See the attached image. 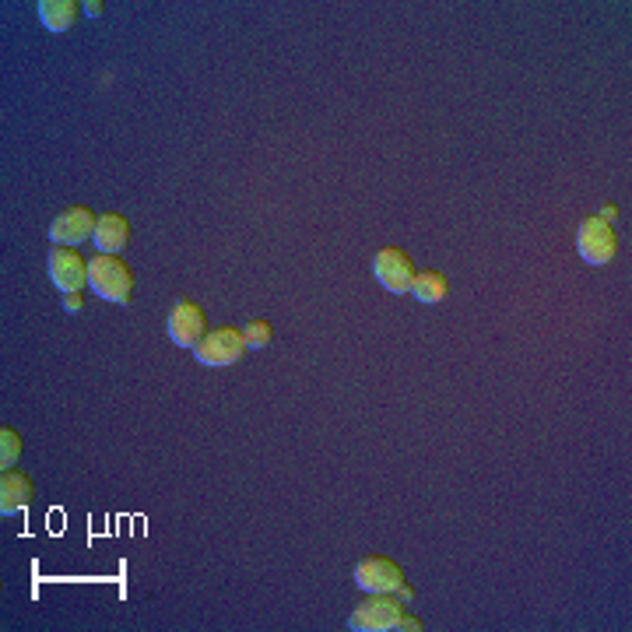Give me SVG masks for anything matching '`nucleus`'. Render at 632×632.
I'll return each mask as SVG.
<instances>
[{
  "mask_svg": "<svg viewBox=\"0 0 632 632\" xmlns=\"http://www.w3.org/2000/svg\"><path fill=\"white\" fill-rule=\"evenodd\" d=\"M88 288L102 302L130 306V299H134V271L113 253H99V257L88 260Z\"/></svg>",
  "mask_w": 632,
  "mask_h": 632,
  "instance_id": "f257e3e1",
  "label": "nucleus"
},
{
  "mask_svg": "<svg viewBox=\"0 0 632 632\" xmlns=\"http://www.w3.org/2000/svg\"><path fill=\"white\" fill-rule=\"evenodd\" d=\"M404 615V601L397 594H369L359 608L348 615L352 632H390Z\"/></svg>",
  "mask_w": 632,
  "mask_h": 632,
  "instance_id": "f03ea898",
  "label": "nucleus"
},
{
  "mask_svg": "<svg viewBox=\"0 0 632 632\" xmlns=\"http://www.w3.org/2000/svg\"><path fill=\"white\" fill-rule=\"evenodd\" d=\"M246 352H250V348H246L243 331H236V327H218V331H208L201 345L194 348L197 362H201V366H211V369L236 366Z\"/></svg>",
  "mask_w": 632,
  "mask_h": 632,
  "instance_id": "7ed1b4c3",
  "label": "nucleus"
},
{
  "mask_svg": "<svg viewBox=\"0 0 632 632\" xmlns=\"http://www.w3.org/2000/svg\"><path fill=\"white\" fill-rule=\"evenodd\" d=\"M576 250H580V257L594 267L611 264L618 253V236H615V229H611V222H604V218H597V215L583 218L580 232H576Z\"/></svg>",
  "mask_w": 632,
  "mask_h": 632,
  "instance_id": "20e7f679",
  "label": "nucleus"
},
{
  "mask_svg": "<svg viewBox=\"0 0 632 632\" xmlns=\"http://www.w3.org/2000/svg\"><path fill=\"white\" fill-rule=\"evenodd\" d=\"M355 583L362 594H397L404 583V569L387 555H366L355 566Z\"/></svg>",
  "mask_w": 632,
  "mask_h": 632,
  "instance_id": "39448f33",
  "label": "nucleus"
},
{
  "mask_svg": "<svg viewBox=\"0 0 632 632\" xmlns=\"http://www.w3.org/2000/svg\"><path fill=\"white\" fill-rule=\"evenodd\" d=\"M373 274L387 292L404 295V292H411V281H415L418 271H415V260H411L401 246H387V250L376 253Z\"/></svg>",
  "mask_w": 632,
  "mask_h": 632,
  "instance_id": "423d86ee",
  "label": "nucleus"
},
{
  "mask_svg": "<svg viewBox=\"0 0 632 632\" xmlns=\"http://www.w3.org/2000/svg\"><path fill=\"white\" fill-rule=\"evenodd\" d=\"M46 260H50V281L60 288V295L88 288V260L78 253V246H53Z\"/></svg>",
  "mask_w": 632,
  "mask_h": 632,
  "instance_id": "0eeeda50",
  "label": "nucleus"
},
{
  "mask_svg": "<svg viewBox=\"0 0 632 632\" xmlns=\"http://www.w3.org/2000/svg\"><path fill=\"white\" fill-rule=\"evenodd\" d=\"M208 334V313L197 302L180 299L169 313V338L180 348H197Z\"/></svg>",
  "mask_w": 632,
  "mask_h": 632,
  "instance_id": "6e6552de",
  "label": "nucleus"
},
{
  "mask_svg": "<svg viewBox=\"0 0 632 632\" xmlns=\"http://www.w3.org/2000/svg\"><path fill=\"white\" fill-rule=\"evenodd\" d=\"M95 225H99V218L92 215V208L74 204V208L60 211V215L53 218L50 239H53V246H78L95 236Z\"/></svg>",
  "mask_w": 632,
  "mask_h": 632,
  "instance_id": "1a4fd4ad",
  "label": "nucleus"
},
{
  "mask_svg": "<svg viewBox=\"0 0 632 632\" xmlns=\"http://www.w3.org/2000/svg\"><path fill=\"white\" fill-rule=\"evenodd\" d=\"M92 243H95V250H99V253H113V257H120V253L127 250V243H130V222L123 215H116V211L99 215V225H95Z\"/></svg>",
  "mask_w": 632,
  "mask_h": 632,
  "instance_id": "9d476101",
  "label": "nucleus"
},
{
  "mask_svg": "<svg viewBox=\"0 0 632 632\" xmlns=\"http://www.w3.org/2000/svg\"><path fill=\"white\" fill-rule=\"evenodd\" d=\"M32 503V478L22 471H4L0 474V513H22Z\"/></svg>",
  "mask_w": 632,
  "mask_h": 632,
  "instance_id": "9b49d317",
  "label": "nucleus"
},
{
  "mask_svg": "<svg viewBox=\"0 0 632 632\" xmlns=\"http://www.w3.org/2000/svg\"><path fill=\"white\" fill-rule=\"evenodd\" d=\"M78 0H39V22L46 25L50 32H67L74 22H78Z\"/></svg>",
  "mask_w": 632,
  "mask_h": 632,
  "instance_id": "f8f14e48",
  "label": "nucleus"
},
{
  "mask_svg": "<svg viewBox=\"0 0 632 632\" xmlns=\"http://www.w3.org/2000/svg\"><path fill=\"white\" fill-rule=\"evenodd\" d=\"M411 295L418 302H425V306H436V302H443L450 295V281L439 271H418L415 281H411Z\"/></svg>",
  "mask_w": 632,
  "mask_h": 632,
  "instance_id": "ddd939ff",
  "label": "nucleus"
},
{
  "mask_svg": "<svg viewBox=\"0 0 632 632\" xmlns=\"http://www.w3.org/2000/svg\"><path fill=\"white\" fill-rule=\"evenodd\" d=\"M22 457V436H18L11 425H0V467L11 471Z\"/></svg>",
  "mask_w": 632,
  "mask_h": 632,
  "instance_id": "4468645a",
  "label": "nucleus"
},
{
  "mask_svg": "<svg viewBox=\"0 0 632 632\" xmlns=\"http://www.w3.org/2000/svg\"><path fill=\"white\" fill-rule=\"evenodd\" d=\"M243 338H246V348H267L274 341V327L267 324V320H250V324L243 327Z\"/></svg>",
  "mask_w": 632,
  "mask_h": 632,
  "instance_id": "2eb2a0df",
  "label": "nucleus"
},
{
  "mask_svg": "<svg viewBox=\"0 0 632 632\" xmlns=\"http://www.w3.org/2000/svg\"><path fill=\"white\" fill-rule=\"evenodd\" d=\"M397 632H418L422 629V618H415V615H401V622L394 625Z\"/></svg>",
  "mask_w": 632,
  "mask_h": 632,
  "instance_id": "dca6fc26",
  "label": "nucleus"
},
{
  "mask_svg": "<svg viewBox=\"0 0 632 632\" xmlns=\"http://www.w3.org/2000/svg\"><path fill=\"white\" fill-rule=\"evenodd\" d=\"M64 309H71V313H81V309H85V299H81V292H67L64 295Z\"/></svg>",
  "mask_w": 632,
  "mask_h": 632,
  "instance_id": "f3484780",
  "label": "nucleus"
},
{
  "mask_svg": "<svg viewBox=\"0 0 632 632\" xmlns=\"http://www.w3.org/2000/svg\"><path fill=\"white\" fill-rule=\"evenodd\" d=\"M81 8H85V11H88V15H92V18H99L102 11H106V4H102V0H88V4H81Z\"/></svg>",
  "mask_w": 632,
  "mask_h": 632,
  "instance_id": "a211bd4d",
  "label": "nucleus"
},
{
  "mask_svg": "<svg viewBox=\"0 0 632 632\" xmlns=\"http://www.w3.org/2000/svg\"><path fill=\"white\" fill-rule=\"evenodd\" d=\"M618 215V208H615V204H604V208H601V215H597V218H604V222H611V218H615Z\"/></svg>",
  "mask_w": 632,
  "mask_h": 632,
  "instance_id": "6ab92c4d",
  "label": "nucleus"
},
{
  "mask_svg": "<svg viewBox=\"0 0 632 632\" xmlns=\"http://www.w3.org/2000/svg\"><path fill=\"white\" fill-rule=\"evenodd\" d=\"M397 597H401V601H411V597H415V590H411L408 583H401V590H397Z\"/></svg>",
  "mask_w": 632,
  "mask_h": 632,
  "instance_id": "aec40b11",
  "label": "nucleus"
}]
</instances>
